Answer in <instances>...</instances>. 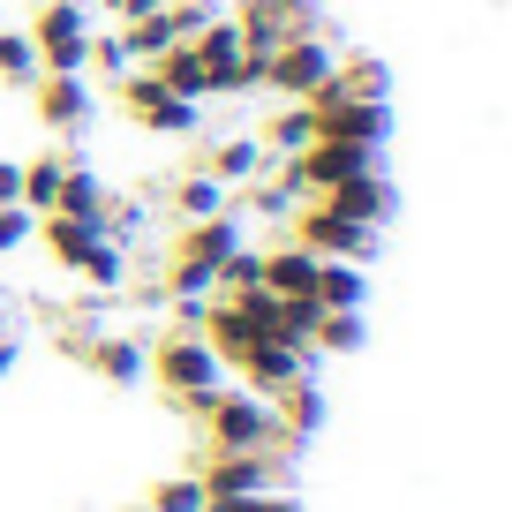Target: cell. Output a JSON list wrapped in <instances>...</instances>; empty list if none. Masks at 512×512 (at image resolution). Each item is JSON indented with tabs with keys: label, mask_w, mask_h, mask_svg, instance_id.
Listing matches in <instances>:
<instances>
[{
	"label": "cell",
	"mask_w": 512,
	"mask_h": 512,
	"mask_svg": "<svg viewBox=\"0 0 512 512\" xmlns=\"http://www.w3.org/2000/svg\"><path fill=\"white\" fill-rule=\"evenodd\" d=\"M181 415L204 422V452H272V445H279V415H272V400H256L249 384H219V392L189 400Z\"/></svg>",
	"instance_id": "cell-1"
},
{
	"label": "cell",
	"mask_w": 512,
	"mask_h": 512,
	"mask_svg": "<svg viewBox=\"0 0 512 512\" xmlns=\"http://www.w3.org/2000/svg\"><path fill=\"white\" fill-rule=\"evenodd\" d=\"M234 249H241V219H234V211H219V219H181L159 287L166 294H211V272H219Z\"/></svg>",
	"instance_id": "cell-2"
},
{
	"label": "cell",
	"mask_w": 512,
	"mask_h": 512,
	"mask_svg": "<svg viewBox=\"0 0 512 512\" xmlns=\"http://www.w3.org/2000/svg\"><path fill=\"white\" fill-rule=\"evenodd\" d=\"M144 377L159 384L174 407H189V400H204V392L226 384V362L211 354L204 332H166L159 347H144Z\"/></svg>",
	"instance_id": "cell-3"
},
{
	"label": "cell",
	"mask_w": 512,
	"mask_h": 512,
	"mask_svg": "<svg viewBox=\"0 0 512 512\" xmlns=\"http://www.w3.org/2000/svg\"><path fill=\"white\" fill-rule=\"evenodd\" d=\"M287 241H302L309 256H347V264H377L384 226H362V219H347V211H332L324 196H309V204H294V211H287Z\"/></svg>",
	"instance_id": "cell-4"
},
{
	"label": "cell",
	"mask_w": 512,
	"mask_h": 512,
	"mask_svg": "<svg viewBox=\"0 0 512 512\" xmlns=\"http://www.w3.org/2000/svg\"><path fill=\"white\" fill-rule=\"evenodd\" d=\"M91 8H83V0H46V8H38L31 16V53H38V76H83V68H91Z\"/></svg>",
	"instance_id": "cell-5"
},
{
	"label": "cell",
	"mask_w": 512,
	"mask_h": 512,
	"mask_svg": "<svg viewBox=\"0 0 512 512\" xmlns=\"http://www.w3.org/2000/svg\"><path fill=\"white\" fill-rule=\"evenodd\" d=\"M113 106L128 113V128H144V136H196V128H204V106L174 98L151 68H128V76L113 83Z\"/></svg>",
	"instance_id": "cell-6"
},
{
	"label": "cell",
	"mask_w": 512,
	"mask_h": 512,
	"mask_svg": "<svg viewBox=\"0 0 512 512\" xmlns=\"http://www.w3.org/2000/svg\"><path fill=\"white\" fill-rule=\"evenodd\" d=\"M241 31V46L256 53V61H272L287 38H302V31H324V8L317 0H234V16H226Z\"/></svg>",
	"instance_id": "cell-7"
},
{
	"label": "cell",
	"mask_w": 512,
	"mask_h": 512,
	"mask_svg": "<svg viewBox=\"0 0 512 512\" xmlns=\"http://www.w3.org/2000/svg\"><path fill=\"white\" fill-rule=\"evenodd\" d=\"M332 68H339L332 31H302V38H287V46L264 61V91H272V98H317Z\"/></svg>",
	"instance_id": "cell-8"
},
{
	"label": "cell",
	"mask_w": 512,
	"mask_h": 512,
	"mask_svg": "<svg viewBox=\"0 0 512 512\" xmlns=\"http://www.w3.org/2000/svg\"><path fill=\"white\" fill-rule=\"evenodd\" d=\"M309 113H317V136H332V144H362V151H384L392 144V98H309Z\"/></svg>",
	"instance_id": "cell-9"
},
{
	"label": "cell",
	"mask_w": 512,
	"mask_h": 512,
	"mask_svg": "<svg viewBox=\"0 0 512 512\" xmlns=\"http://www.w3.org/2000/svg\"><path fill=\"white\" fill-rule=\"evenodd\" d=\"M234 377L249 384L256 400H272V392H287L294 377H317V347H294V339H256V347L234 362Z\"/></svg>",
	"instance_id": "cell-10"
},
{
	"label": "cell",
	"mask_w": 512,
	"mask_h": 512,
	"mask_svg": "<svg viewBox=\"0 0 512 512\" xmlns=\"http://www.w3.org/2000/svg\"><path fill=\"white\" fill-rule=\"evenodd\" d=\"M189 475L204 482V497H256V490H279V460H272V452H204Z\"/></svg>",
	"instance_id": "cell-11"
},
{
	"label": "cell",
	"mask_w": 512,
	"mask_h": 512,
	"mask_svg": "<svg viewBox=\"0 0 512 512\" xmlns=\"http://www.w3.org/2000/svg\"><path fill=\"white\" fill-rule=\"evenodd\" d=\"M31 113L53 128V136H83L98 113V83L91 76H38L31 83Z\"/></svg>",
	"instance_id": "cell-12"
},
{
	"label": "cell",
	"mask_w": 512,
	"mask_h": 512,
	"mask_svg": "<svg viewBox=\"0 0 512 512\" xmlns=\"http://www.w3.org/2000/svg\"><path fill=\"white\" fill-rule=\"evenodd\" d=\"M68 354H76L98 384H113V392H136V384H144V339H128V332H91V339L76 332Z\"/></svg>",
	"instance_id": "cell-13"
},
{
	"label": "cell",
	"mask_w": 512,
	"mask_h": 512,
	"mask_svg": "<svg viewBox=\"0 0 512 512\" xmlns=\"http://www.w3.org/2000/svg\"><path fill=\"white\" fill-rule=\"evenodd\" d=\"M369 166H384V151H362V144H332V136H317L309 151H294V174H302V189H309V196L339 189V181L369 174Z\"/></svg>",
	"instance_id": "cell-14"
},
{
	"label": "cell",
	"mask_w": 512,
	"mask_h": 512,
	"mask_svg": "<svg viewBox=\"0 0 512 512\" xmlns=\"http://www.w3.org/2000/svg\"><path fill=\"white\" fill-rule=\"evenodd\" d=\"M324 204L347 211V219H362V226H392V219H400V189H392V174H384V166H369V174L324 189Z\"/></svg>",
	"instance_id": "cell-15"
},
{
	"label": "cell",
	"mask_w": 512,
	"mask_h": 512,
	"mask_svg": "<svg viewBox=\"0 0 512 512\" xmlns=\"http://www.w3.org/2000/svg\"><path fill=\"white\" fill-rule=\"evenodd\" d=\"M272 415H279V445H309V437H324V422H332V400H324L317 377H294L287 392H272Z\"/></svg>",
	"instance_id": "cell-16"
},
{
	"label": "cell",
	"mask_w": 512,
	"mask_h": 512,
	"mask_svg": "<svg viewBox=\"0 0 512 512\" xmlns=\"http://www.w3.org/2000/svg\"><path fill=\"white\" fill-rule=\"evenodd\" d=\"M38 241H46V256L76 279L83 264H91V249L106 241V219H68V211H46V219H38Z\"/></svg>",
	"instance_id": "cell-17"
},
{
	"label": "cell",
	"mask_w": 512,
	"mask_h": 512,
	"mask_svg": "<svg viewBox=\"0 0 512 512\" xmlns=\"http://www.w3.org/2000/svg\"><path fill=\"white\" fill-rule=\"evenodd\" d=\"M196 166H204L211 181H226V189H249V181L264 174V166H272V151L256 144V136H219V144H211Z\"/></svg>",
	"instance_id": "cell-18"
},
{
	"label": "cell",
	"mask_w": 512,
	"mask_h": 512,
	"mask_svg": "<svg viewBox=\"0 0 512 512\" xmlns=\"http://www.w3.org/2000/svg\"><path fill=\"white\" fill-rule=\"evenodd\" d=\"M317 309H369V264H347V256H317V287H309Z\"/></svg>",
	"instance_id": "cell-19"
},
{
	"label": "cell",
	"mask_w": 512,
	"mask_h": 512,
	"mask_svg": "<svg viewBox=\"0 0 512 512\" xmlns=\"http://www.w3.org/2000/svg\"><path fill=\"white\" fill-rule=\"evenodd\" d=\"M256 144L272 151V159H294V151L317 144V113H309V98H279L272 113H264V136Z\"/></svg>",
	"instance_id": "cell-20"
},
{
	"label": "cell",
	"mask_w": 512,
	"mask_h": 512,
	"mask_svg": "<svg viewBox=\"0 0 512 512\" xmlns=\"http://www.w3.org/2000/svg\"><path fill=\"white\" fill-rule=\"evenodd\" d=\"M256 256H264V294H279V302H302L317 287V256L302 241H279V249H256Z\"/></svg>",
	"instance_id": "cell-21"
},
{
	"label": "cell",
	"mask_w": 512,
	"mask_h": 512,
	"mask_svg": "<svg viewBox=\"0 0 512 512\" xmlns=\"http://www.w3.org/2000/svg\"><path fill=\"white\" fill-rule=\"evenodd\" d=\"M324 98H392V61H377V53H339V68L324 76Z\"/></svg>",
	"instance_id": "cell-22"
},
{
	"label": "cell",
	"mask_w": 512,
	"mask_h": 512,
	"mask_svg": "<svg viewBox=\"0 0 512 512\" xmlns=\"http://www.w3.org/2000/svg\"><path fill=\"white\" fill-rule=\"evenodd\" d=\"M106 174H98L91 159H76L68 151V174H61V196H53V211H68V219H106Z\"/></svg>",
	"instance_id": "cell-23"
},
{
	"label": "cell",
	"mask_w": 512,
	"mask_h": 512,
	"mask_svg": "<svg viewBox=\"0 0 512 512\" xmlns=\"http://www.w3.org/2000/svg\"><path fill=\"white\" fill-rule=\"evenodd\" d=\"M151 76H159L174 98H189V106H211V76H204V61H196L189 38H181V46H166L159 61H151Z\"/></svg>",
	"instance_id": "cell-24"
},
{
	"label": "cell",
	"mask_w": 512,
	"mask_h": 512,
	"mask_svg": "<svg viewBox=\"0 0 512 512\" xmlns=\"http://www.w3.org/2000/svg\"><path fill=\"white\" fill-rule=\"evenodd\" d=\"M174 211H181V219H219V211H234V189L211 181L204 166H189V174L174 181Z\"/></svg>",
	"instance_id": "cell-25"
},
{
	"label": "cell",
	"mask_w": 512,
	"mask_h": 512,
	"mask_svg": "<svg viewBox=\"0 0 512 512\" xmlns=\"http://www.w3.org/2000/svg\"><path fill=\"white\" fill-rule=\"evenodd\" d=\"M362 339H369L362 309H317V332H309L317 354H362Z\"/></svg>",
	"instance_id": "cell-26"
},
{
	"label": "cell",
	"mask_w": 512,
	"mask_h": 512,
	"mask_svg": "<svg viewBox=\"0 0 512 512\" xmlns=\"http://www.w3.org/2000/svg\"><path fill=\"white\" fill-rule=\"evenodd\" d=\"M113 31H121V46H128V61H136V68H151L166 46H181L174 23H166V8H151V16H136V23H113Z\"/></svg>",
	"instance_id": "cell-27"
},
{
	"label": "cell",
	"mask_w": 512,
	"mask_h": 512,
	"mask_svg": "<svg viewBox=\"0 0 512 512\" xmlns=\"http://www.w3.org/2000/svg\"><path fill=\"white\" fill-rule=\"evenodd\" d=\"M61 174H68V151H46V159H23V204L46 219L53 196H61Z\"/></svg>",
	"instance_id": "cell-28"
},
{
	"label": "cell",
	"mask_w": 512,
	"mask_h": 512,
	"mask_svg": "<svg viewBox=\"0 0 512 512\" xmlns=\"http://www.w3.org/2000/svg\"><path fill=\"white\" fill-rule=\"evenodd\" d=\"M0 83H8V91H31L38 83V53H31L23 31H0Z\"/></svg>",
	"instance_id": "cell-29"
},
{
	"label": "cell",
	"mask_w": 512,
	"mask_h": 512,
	"mask_svg": "<svg viewBox=\"0 0 512 512\" xmlns=\"http://www.w3.org/2000/svg\"><path fill=\"white\" fill-rule=\"evenodd\" d=\"M144 512H204V482H196V475H159Z\"/></svg>",
	"instance_id": "cell-30"
},
{
	"label": "cell",
	"mask_w": 512,
	"mask_h": 512,
	"mask_svg": "<svg viewBox=\"0 0 512 512\" xmlns=\"http://www.w3.org/2000/svg\"><path fill=\"white\" fill-rule=\"evenodd\" d=\"M128 46H121V31H91V68H83V76H106V83H121L128 76Z\"/></svg>",
	"instance_id": "cell-31"
},
{
	"label": "cell",
	"mask_w": 512,
	"mask_h": 512,
	"mask_svg": "<svg viewBox=\"0 0 512 512\" xmlns=\"http://www.w3.org/2000/svg\"><path fill=\"white\" fill-rule=\"evenodd\" d=\"M31 234H38V211L31 204H0V256L31 249Z\"/></svg>",
	"instance_id": "cell-32"
},
{
	"label": "cell",
	"mask_w": 512,
	"mask_h": 512,
	"mask_svg": "<svg viewBox=\"0 0 512 512\" xmlns=\"http://www.w3.org/2000/svg\"><path fill=\"white\" fill-rule=\"evenodd\" d=\"M16 362H23V332H16V324H0V384L16 377Z\"/></svg>",
	"instance_id": "cell-33"
},
{
	"label": "cell",
	"mask_w": 512,
	"mask_h": 512,
	"mask_svg": "<svg viewBox=\"0 0 512 512\" xmlns=\"http://www.w3.org/2000/svg\"><path fill=\"white\" fill-rule=\"evenodd\" d=\"M0 204H23V159H0Z\"/></svg>",
	"instance_id": "cell-34"
}]
</instances>
